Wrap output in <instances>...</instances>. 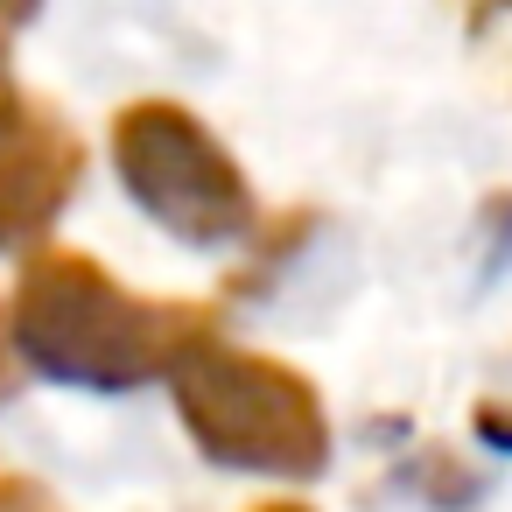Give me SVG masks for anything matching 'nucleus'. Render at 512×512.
<instances>
[{
	"instance_id": "1a4fd4ad",
	"label": "nucleus",
	"mask_w": 512,
	"mask_h": 512,
	"mask_svg": "<svg viewBox=\"0 0 512 512\" xmlns=\"http://www.w3.org/2000/svg\"><path fill=\"white\" fill-rule=\"evenodd\" d=\"M15 393V344H8V316H0V400Z\"/></svg>"
},
{
	"instance_id": "f257e3e1",
	"label": "nucleus",
	"mask_w": 512,
	"mask_h": 512,
	"mask_svg": "<svg viewBox=\"0 0 512 512\" xmlns=\"http://www.w3.org/2000/svg\"><path fill=\"white\" fill-rule=\"evenodd\" d=\"M8 323H15V351L43 379L92 393L148 386L204 337V309L134 295L71 246H50L22 267Z\"/></svg>"
},
{
	"instance_id": "6e6552de",
	"label": "nucleus",
	"mask_w": 512,
	"mask_h": 512,
	"mask_svg": "<svg viewBox=\"0 0 512 512\" xmlns=\"http://www.w3.org/2000/svg\"><path fill=\"white\" fill-rule=\"evenodd\" d=\"M477 435H484L491 449H512V414H505V407H477Z\"/></svg>"
},
{
	"instance_id": "9d476101",
	"label": "nucleus",
	"mask_w": 512,
	"mask_h": 512,
	"mask_svg": "<svg viewBox=\"0 0 512 512\" xmlns=\"http://www.w3.org/2000/svg\"><path fill=\"white\" fill-rule=\"evenodd\" d=\"M260 512H309V505H260Z\"/></svg>"
},
{
	"instance_id": "0eeeda50",
	"label": "nucleus",
	"mask_w": 512,
	"mask_h": 512,
	"mask_svg": "<svg viewBox=\"0 0 512 512\" xmlns=\"http://www.w3.org/2000/svg\"><path fill=\"white\" fill-rule=\"evenodd\" d=\"M484 246H498V253H491V267H505V260H512V190H498V197L484 204Z\"/></svg>"
},
{
	"instance_id": "7ed1b4c3",
	"label": "nucleus",
	"mask_w": 512,
	"mask_h": 512,
	"mask_svg": "<svg viewBox=\"0 0 512 512\" xmlns=\"http://www.w3.org/2000/svg\"><path fill=\"white\" fill-rule=\"evenodd\" d=\"M113 169H120L127 197L190 246H232L253 225L246 169L176 99H134L113 120Z\"/></svg>"
},
{
	"instance_id": "39448f33",
	"label": "nucleus",
	"mask_w": 512,
	"mask_h": 512,
	"mask_svg": "<svg viewBox=\"0 0 512 512\" xmlns=\"http://www.w3.org/2000/svg\"><path fill=\"white\" fill-rule=\"evenodd\" d=\"M36 15H43V0H0V106H15V85H8V50H15V36H22Z\"/></svg>"
},
{
	"instance_id": "423d86ee",
	"label": "nucleus",
	"mask_w": 512,
	"mask_h": 512,
	"mask_svg": "<svg viewBox=\"0 0 512 512\" xmlns=\"http://www.w3.org/2000/svg\"><path fill=\"white\" fill-rule=\"evenodd\" d=\"M0 512H71V505H57V491L50 484H36V477H0Z\"/></svg>"
},
{
	"instance_id": "f03ea898",
	"label": "nucleus",
	"mask_w": 512,
	"mask_h": 512,
	"mask_svg": "<svg viewBox=\"0 0 512 512\" xmlns=\"http://www.w3.org/2000/svg\"><path fill=\"white\" fill-rule=\"evenodd\" d=\"M169 379H176V414L211 463L260 477H316L330 463L323 393L295 365L197 337L169 365Z\"/></svg>"
},
{
	"instance_id": "20e7f679",
	"label": "nucleus",
	"mask_w": 512,
	"mask_h": 512,
	"mask_svg": "<svg viewBox=\"0 0 512 512\" xmlns=\"http://www.w3.org/2000/svg\"><path fill=\"white\" fill-rule=\"evenodd\" d=\"M78 169H85V148L57 113L22 99L0 120V246L8 253L36 246L57 225V211L71 204Z\"/></svg>"
}]
</instances>
